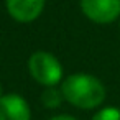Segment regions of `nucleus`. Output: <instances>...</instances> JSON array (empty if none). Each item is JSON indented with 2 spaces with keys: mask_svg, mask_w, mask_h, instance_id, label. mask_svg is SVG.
Instances as JSON below:
<instances>
[{
  "mask_svg": "<svg viewBox=\"0 0 120 120\" xmlns=\"http://www.w3.org/2000/svg\"><path fill=\"white\" fill-rule=\"evenodd\" d=\"M63 97L79 109H95L105 99L104 84L90 74H71L63 81Z\"/></svg>",
  "mask_w": 120,
  "mask_h": 120,
  "instance_id": "obj_1",
  "label": "nucleus"
},
{
  "mask_svg": "<svg viewBox=\"0 0 120 120\" xmlns=\"http://www.w3.org/2000/svg\"><path fill=\"white\" fill-rule=\"evenodd\" d=\"M92 120H120V109L105 107V109L99 110Z\"/></svg>",
  "mask_w": 120,
  "mask_h": 120,
  "instance_id": "obj_7",
  "label": "nucleus"
},
{
  "mask_svg": "<svg viewBox=\"0 0 120 120\" xmlns=\"http://www.w3.org/2000/svg\"><path fill=\"white\" fill-rule=\"evenodd\" d=\"M45 8V0H7V10L12 18L22 23L36 20Z\"/></svg>",
  "mask_w": 120,
  "mask_h": 120,
  "instance_id": "obj_5",
  "label": "nucleus"
},
{
  "mask_svg": "<svg viewBox=\"0 0 120 120\" xmlns=\"http://www.w3.org/2000/svg\"><path fill=\"white\" fill-rule=\"evenodd\" d=\"M31 112L28 102L18 94L0 97V120H30Z\"/></svg>",
  "mask_w": 120,
  "mask_h": 120,
  "instance_id": "obj_4",
  "label": "nucleus"
},
{
  "mask_svg": "<svg viewBox=\"0 0 120 120\" xmlns=\"http://www.w3.org/2000/svg\"><path fill=\"white\" fill-rule=\"evenodd\" d=\"M63 92L54 89V87H48L43 94H41V104L46 107V109H56L61 105L63 102Z\"/></svg>",
  "mask_w": 120,
  "mask_h": 120,
  "instance_id": "obj_6",
  "label": "nucleus"
},
{
  "mask_svg": "<svg viewBox=\"0 0 120 120\" xmlns=\"http://www.w3.org/2000/svg\"><path fill=\"white\" fill-rule=\"evenodd\" d=\"M49 120H76V118L71 117V115H56V117H53Z\"/></svg>",
  "mask_w": 120,
  "mask_h": 120,
  "instance_id": "obj_8",
  "label": "nucleus"
},
{
  "mask_svg": "<svg viewBox=\"0 0 120 120\" xmlns=\"http://www.w3.org/2000/svg\"><path fill=\"white\" fill-rule=\"evenodd\" d=\"M84 15L95 23H110L120 15V0H81Z\"/></svg>",
  "mask_w": 120,
  "mask_h": 120,
  "instance_id": "obj_3",
  "label": "nucleus"
},
{
  "mask_svg": "<svg viewBox=\"0 0 120 120\" xmlns=\"http://www.w3.org/2000/svg\"><path fill=\"white\" fill-rule=\"evenodd\" d=\"M30 72L33 79L43 86L54 87L63 79V68L61 63L48 51H36L30 56L28 61Z\"/></svg>",
  "mask_w": 120,
  "mask_h": 120,
  "instance_id": "obj_2",
  "label": "nucleus"
},
{
  "mask_svg": "<svg viewBox=\"0 0 120 120\" xmlns=\"http://www.w3.org/2000/svg\"><path fill=\"white\" fill-rule=\"evenodd\" d=\"M0 97H2V86H0Z\"/></svg>",
  "mask_w": 120,
  "mask_h": 120,
  "instance_id": "obj_9",
  "label": "nucleus"
}]
</instances>
